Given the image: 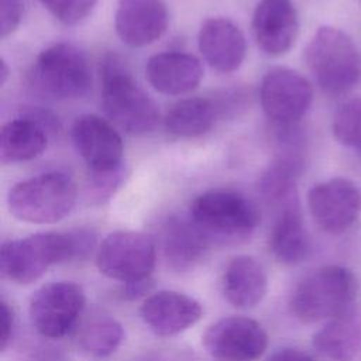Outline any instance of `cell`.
I'll return each mask as SVG.
<instances>
[{"label": "cell", "instance_id": "obj_1", "mask_svg": "<svg viewBox=\"0 0 361 361\" xmlns=\"http://www.w3.org/2000/svg\"><path fill=\"white\" fill-rule=\"evenodd\" d=\"M94 243L96 235L89 230L47 231L10 240L0 248V271L17 285H30L55 264L87 257Z\"/></svg>", "mask_w": 361, "mask_h": 361}, {"label": "cell", "instance_id": "obj_2", "mask_svg": "<svg viewBox=\"0 0 361 361\" xmlns=\"http://www.w3.org/2000/svg\"><path fill=\"white\" fill-rule=\"evenodd\" d=\"M188 219L210 245L247 241L259 223L255 203L235 190H207L193 199Z\"/></svg>", "mask_w": 361, "mask_h": 361}, {"label": "cell", "instance_id": "obj_3", "mask_svg": "<svg viewBox=\"0 0 361 361\" xmlns=\"http://www.w3.org/2000/svg\"><path fill=\"white\" fill-rule=\"evenodd\" d=\"M305 59L319 87L330 96L345 94L361 82V52L340 28L320 27L305 49Z\"/></svg>", "mask_w": 361, "mask_h": 361}, {"label": "cell", "instance_id": "obj_4", "mask_svg": "<svg viewBox=\"0 0 361 361\" xmlns=\"http://www.w3.org/2000/svg\"><path fill=\"white\" fill-rule=\"evenodd\" d=\"M357 296V279L341 265H324L305 276L295 288L289 309L302 323L331 320L350 312Z\"/></svg>", "mask_w": 361, "mask_h": 361}, {"label": "cell", "instance_id": "obj_5", "mask_svg": "<svg viewBox=\"0 0 361 361\" xmlns=\"http://www.w3.org/2000/svg\"><path fill=\"white\" fill-rule=\"evenodd\" d=\"M102 106L110 121L131 135H145L159 123L155 102L116 56L103 65Z\"/></svg>", "mask_w": 361, "mask_h": 361}, {"label": "cell", "instance_id": "obj_6", "mask_svg": "<svg viewBox=\"0 0 361 361\" xmlns=\"http://www.w3.org/2000/svg\"><path fill=\"white\" fill-rule=\"evenodd\" d=\"M76 199L75 180L63 172L52 171L16 183L8 190L7 207L20 221L52 224L73 210Z\"/></svg>", "mask_w": 361, "mask_h": 361}, {"label": "cell", "instance_id": "obj_7", "mask_svg": "<svg viewBox=\"0 0 361 361\" xmlns=\"http://www.w3.org/2000/svg\"><path fill=\"white\" fill-rule=\"evenodd\" d=\"M32 78L37 87L58 100L83 97L92 85L87 58L75 45L58 42L37 56Z\"/></svg>", "mask_w": 361, "mask_h": 361}, {"label": "cell", "instance_id": "obj_8", "mask_svg": "<svg viewBox=\"0 0 361 361\" xmlns=\"http://www.w3.org/2000/svg\"><path fill=\"white\" fill-rule=\"evenodd\" d=\"M157 262V245L149 234L120 230L110 233L96 252L97 269L110 279L131 283L149 279Z\"/></svg>", "mask_w": 361, "mask_h": 361}, {"label": "cell", "instance_id": "obj_9", "mask_svg": "<svg viewBox=\"0 0 361 361\" xmlns=\"http://www.w3.org/2000/svg\"><path fill=\"white\" fill-rule=\"evenodd\" d=\"M85 292L71 281L42 285L30 300V320L38 334L47 338L66 336L85 309Z\"/></svg>", "mask_w": 361, "mask_h": 361}, {"label": "cell", "instance_id": "obj_10", "mask_svg": "<svg viewBox=\"0 0 361 361\" xmlns=\"http://www.w3.org/2000/svg\"><path fill=\"white\" fill-rule=\"evenodd\" d=\"M259 100L274 126H295L307 113L313 100V89L299 72L274 68L262 78Z\"/></svg>", "mask_w": 361, "mask_h": 361}, {"label": "cell", "instance_id": "obj_11", "mask_svg": "<svg viewBox=\"0 0 361 361\" xmlns=\"http://www.w3.org/2000/svg\"><path fill=\"white\" fill-rule=\"evenodd\" d=\"M202 338L213 361H255L268 347L264 327L245 316H228L214 322Z\"/></svg>", "mask_w": 361, "mask_h": 361}, {"label": "cell", "instance_id": "obj_12", "mask_svg": "<svg viewBox=\"0 0 361 361\" xmlns=\"http://www.w3.org/2000/svg\"><path fill=\"white\" fill-rule=\"evenodd\" d=\"M307 206L314 223L323 231L341 234L361 213V189L347 178H331L309 190Z\"/></svg>", "mask_w": 361, "mask_h": 361}, {"label": "cell", "instance_id": "obj_13", "mask_svg": "<svg viewBox=\"0 0 361 361\" xmlns=\"http://www.w3.org/2000/svg\"><path fill=\"white\" fill-rule=\"evenodd\" d=\"M73 145L89 173H109L124 168L121 135L97 114H82L72 126Z\"/></svg>", "mask_w": 361, "mask_h": 361}, {"label": "cell", "instance_id": "obj_14", "mask_svg": "<svg viewBox=\"0 0 361 361\" xmlns=\"http://www.w3.org/2000/svg\"><path fill=\"white\" fill-rule=\"evenodd\" d=\"M251 31L264 54L285 55L299 34V17L292 0H259L252 13Z\"/></svg>", "mask_w": 361, "mask_h": 361}, {"label": "cell", "instance_id": "obj_15", "mask_svg": "<svg viewBox=\"0 0 361 361\" xmlns=\"http://www.w3.org/2000/svg\"><path fill=\"white\" fill-rule=\"evenodd\" d=\"M56 118L44 110H31L7 121L0 133V159L4 164L25 162L44 152Z\"/></svg>", "mask_w": 361, "mask_h": 361}, {"label": "cell", "instance_id": "obj_16", "mask_svg": "<svg viewBox=\"0 0 361 361\" xmlns=\"http://www.w3.org/2000/svg\"><path fill=\"white\" fill-rule=\"evenodd\" d=\"M203 314L202 305L180 292L159 290L145 298L140 307L144 324L157 336L171 337L196 324Z\"/></svg>", "mask_w": 361, "mask_h": 361}, {"label": "cell", "instance_id": "obj_17", "mask_svg": "<svg viewBox=\"0 0 361 361\" xmlns=\"http://www.w3.org/2000/svg\"><path fill=\"white\" fill-rule=\"evenodd\" d=\"M169 21L162 0H117L114 27L128 47L141 48L159 39Z\"/></svg>", "mask_w": 361, "mask_h": 361}, {"label": "cell", "instance_id": "obj_18", "mask_svg": "<svg viewBox=\"0 0 361 361\" xmlns=\"http://www.w3.org/2000/svg\"><path fill=\"white\" fill-rule=\"evenodd\" d=\"M197 45L209 66L221 73L237 71L247 52L243 31L224 17H212L202 23Z\"/></svg>", "mask_w": 361, "mask_h": 361}, {"label": "cell", "instance_id": "obj_19", "mask_svg": "<svg viewBox=\"0 0 361 361\" xmlns=\"http://www.w3.org/2000/svg\"><path fill=\"white\" fill-rule=\"evenodd\" d=\"M145 76L157 92L179 96L190 93L199 86L203 78V68L196 56L169 51L155 54L147 61Z\"/></svg>", "mask_w": 361, "mask_h": 361}, {"label": "cell", "instance_id": "obj_20", "mask_svg": "<svg viewBox=\"0 0 361 361\" xmlns=\"http://www.w3.org/2000/svg\"><path fill=\"white\" fill-rule=\"evenodd\" d=\"M268 276L265 268L251 255H237L223 274L226 299L238 309L255 307L267 295Z\"/></svg>", "mask_w": 361, "mask_h": 361}, {"label": "cell", "instance_id": "obj_21", "mask_svg": "<svg viewBox=\"0 0 361 361\" xmlns=\"http://www.w3.org/2000/svg\"><path fill=\"white\" fill-rule=\"evenodd\" d=\"M269 248L274 257L285 265H298L307 259L312 241L303 223L300 204L274 213Z\"/></svg>", "mask_w": 361, "mask_h": 361}, {"label": "cell", "instance_id": "obj_22", "mask_svg": "<svg viewBox=\"0 0 361 361\" xmlns=\"http://www.w3.org/2000/svg\"><path fill=\"white\" fill-rule=\"evenodd\" d=\"M209 247L189 219L171 217L162 227V252L173 271L188 272L196 268Z\"/></svg>", "mask_w": 361, "mask_h": 361}, {"label": "cell", "instance_id": "obj_23", "mask_svg": "<svg viewBox=\"0 0 361 361\" xmlns=\"http://www.w3.org/2000/svg\"><path fill=\"white\" fill-rule=\"evenodd\" d=\"M313 347L333 361H351L361 347V323L353 313L331 319L313 336Z\"/></svg>", "mask_w": 361, "mask_h": 361}, {"label": "cell", "instance_id": "obj_24", "mask_svg": "<svg viewBox=\"0 0 361 361\" xmlns=\"http://www.w3.org/2000/svg\"><path fill=\"white\" fill-rule=\"evenodd\" d=\"M217 110L212 100L189 97L176 103L165 116L168 133L180 138H195L207 133L216 121Z\"/></svg>", "mask_w": 361, "mask_h": 361}, {"label": "cell", "instance_id": "obj_25", "mask_svg": "<svg viewBox=\"0 0 361 361\" xmlns=\"http://www.w3.org/2000/svg\"><path fill=\"white\" fill-rule=\"evenodd\" d=\"M124 330L121 323L110 314L96 313L87 317L78 330V345L94 358L111 355L121 344Z\"/></svg>", "mask_w": 361, "mask_h": 361}, {"label": "cell", "instance_id": "obj_26", "mask_svg": "<svg viewBox=\"0 0 361 361\" xmlns=\"http://www.w3.org/2000/svg\"><path fill=\"white\" fill-rule=\"evenodd\" d=\"M331 128L340 144L361 151V97L340 106L333 117Z\"/></svg>", "mask_w": 361, "mask_h": 361}, {"label": "cell", "instance_id": "obj_27", "mask_svg": "<svg viewBox=\"0 0 361 361\" xmlns=\"http://www.w3.org/2000/svg\"><path fill=\"white\" fill-rule=\"evenodd\" d=\"M124 175V168L109 173H89V180L85 188L86 200L92 204H103L109 202L121 186Z\"/></svg>", "mask_w": 361, "mask_h": 361}, {"label": "cell", "instance_id": "obj_28", "mask_svg": "<svg viewBox=\"0 0 361 361\" xmlns=\"http://www.w3.org/2000/svg\"><path fill=\"white\" fill-rule=\"evenodd\" d=\"M41 3L59 23L76 25L89 17L97 0H41Z\"/></svg>", "mask_w": 361, "mask_h": 361}, {"label": "cell", "instance_id": "obj_29", "mask_svg": "<svg viewBox=\"0 0 361 361\" xmlns=\"http://www.w3.org/2000/svg\"><path fill=\"white\" fill-rule=\"evenodd\" d=\"M23 14V0H0V37L3 39L18 28Z\"/></svg>", "mask_w": 361, "mask_h": 361}, {"label": "cell", "instance_id": "obj_30", "mask_svg": "<svg viewBox=\"0 0 361 361\" xmlns=\"http://www.w3.org/2000/svg\"><path fill=\"white\" fill-rule=\"evenodd\" d=\"M0 316H1V322H0V326H1L0 348H1V351H4L8 347L10 341H11V337L14 334V326H16L14 312H13L11 306L4 299H1V302H0Z\"/></svg>", "mask_w": 361, "mask_h": 361}, {"label": "cell", "instance_id": "obj_31", "mask_svg": "<svg viewBox=\"0 0 361 361\" xmlns=\"http://www.w3.org/2000/svg\"><path fill=\"white\" fill-rule=\"evenodd\" d=\"M267 361H314L307 353L298 348H283L274 353Z\"/></svg>", "mask_w": 361, "mask_h": 361}, {"label": "cell", "instance_id": "obj_32", "mask_svg": "<svg viewBox=\"0 0 361 361\" xmlns=\"http://www.w3.org/2000/svg\"><path fill=\"white\" fill-rule=\"evenodd\" d=\"M151 288H152L151 279H145V281L126 283L121 293H123V298H126V299H137V298L148 293L151 290Z\"/></svg>", "mask_w": 361, "mask_h": 361}, {"label": "cell", "instance_id": "obj_33", "mask_svg": "<svg viewBox=\"0 0 361 361\" xmlns=\"http://www.w3.org/2000/svg\"><path fill=\"white\" fill-rule=\"evenodd\" d=\"M130 361H165L159 354H154V353H148V354H142L138 355Z\"/></svg>", "mask_w": 361, "mask_h": 361}, {"label": "cell", "instance_id": "obj_34", "mask_svg": "<svg viewBox=\"0 0 361 361\" xmlns=\"http://www.w3.org/2000/svg\"><path fill=\"white\" fill-rule=\"evenodd\" d=\"M1 69H0V82H1V85H4L6 83V80H7V76H8V73H10V69H8V66H7V62L1 58Z\"/></svg>", "mask_w": 361, "mask_h": 361}]
</instances>
